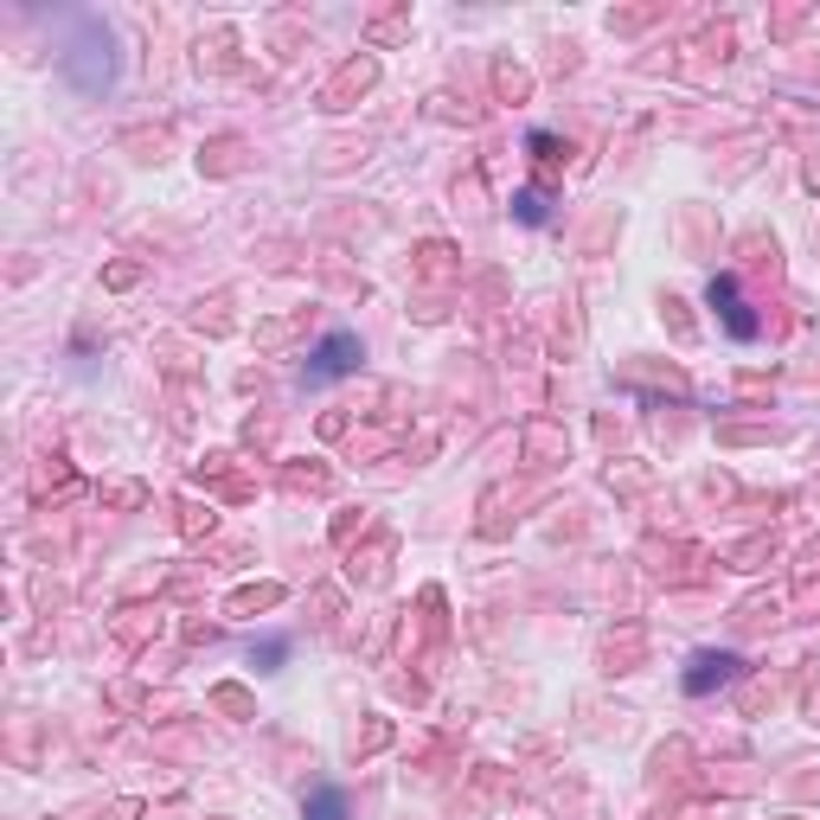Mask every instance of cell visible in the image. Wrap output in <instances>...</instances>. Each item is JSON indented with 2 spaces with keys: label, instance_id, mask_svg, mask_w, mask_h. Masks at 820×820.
Here are the masks:
<instances>
[{
  "label": "cell",
  "instance_id": "3957f363",
  "mask_svg": "<svg viewBox=\"0 0 820 820\" xmlns=\"http://www.w3.org/2000/svg\"><path fill=\"white\" fill-rule=\"evenodd\" d=\"M737 654H699L693 667H686V693H712V686H725V679H737Z\"/></svg>",
  "mask_w": 820,
  "mask_h": 820
},
{
  "label": "cell",
  "instance_id": "277c9868",
  "mask_svg": "<svg viewBox=\"0 0 820 820\" xmlns=\"http://www.w3.org/2000/svg\"><path fill=\"white\" fill-rule=\"evenodd\" d=\"M302 820H353V808H346V795H340L334 782H321V789H308Z\"/></svg>",
  "mask_w": 820,
  "mask_h": 820
},
{
  "label": "cell",
  "instance_id": "5b68a950",
  "mask_svg": "<svg viewBox=\"0 0 820 820\" xmlns=\"http://www.w3.org/2000/svg\"><path fill=\"white\" fill-rule=\"evenodd\" d=\"M513 206H519V218H526V225H539V218H546V199H539V193H519Z\"/></svg>",
  "mask_w": 820,
  "mask_h": 820
},
{
  "label": "cell",
  "instance_id": "7a4b0ae2",
  "mask_svg": "<svg viewBox=\"0 0 820 820\" xmlns=\"http://www.w3.org/2000/svg\"><path fill=\"white\" fill-rule=\"evenodd\" d=\"M712 308H718V321H725L730 340H757V314H750V302H744V289L730 282V276H712Z\"/></svg>",
  "mask_w": 820,
  "mask_h": 820
},
{
  "label": "cell",
  "instance_id": "6da1fadb",
  "mask_svg": "<svg viewBox=\"0 0 820 820\" xmlns=\"http://www.w3.org/2000/svg\"><path fill=\"white\" fill-rule=\"evenodd\" d=\"M360 334H328L321 346H314V360H308V385H328V378H346V372H360Z\"/></svg>",
  "mask_w": 820,
  "mask_h": 820
}]
</instances>
